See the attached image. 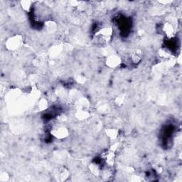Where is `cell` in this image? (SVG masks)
<instances>
[{
  "label": "cell",
  "mask_w": 182,
  "mask_h": 182,
  "mask_svg": "<svg viewBox=\"0 0 182 182\" xmlns=\"http://www.w3.org/2000/svg\"><path fill=\"white\" fill-rule=\"evenodd\" d=\"M23 44V36L20 34H16L8 38L5 42V47L8 51H15Z\"/></svg>",
  "instance_id": "obj_1"
},
{
  "label": "cell",
  "mask_w": 182,
  "mask_h": 182,
  "mask_svg": "<svg viewBox=\"0 0 182 182\" xmlns=\"http://www.w3.org/2000/svg\"><path fill=\"white\" fill-rule=\"evenodd\" d=\"M51 134L58 140H63L68 137L69 130L65 126L57 127L51 131Z\"/></svg>",
  "instance_id": "obj_2"
},
{
  "label": "cell",
  "mask_w": 182,
  "mask_h": 182,
  "mask_svg": "<svg viewBox=\"0 0 182 182\" xmlns=\"http://www.w3.org/2000/svg\"><path fill=\"white\" fill-rule=\"evenodd\" d=\"M122 59L118 55L111 54L108 56L105 59V65L108 68H115L121 64Z\"/></svg>",
  "instance_id": "obj_3"
},
{
  "label": "cell",
  "mask_w": 182,
  "mask_h": 182,
  "mask_svg": "<svg viewBox=\"0 0 182 182\" xmlns=\"http://www.w3.org/2000/svg\"><path fill=\"white\" fill-rule=\"evenodd\" d=\"M162 31L167 38H174L175 36V29L174 26L170 22H165L162 26Z\"/></svg>",
  "instance_id": "obj_4"
},
{
  "label": "cell",
  "mask_w": 182,
  "mask_h": 182,
  "mask_svg": "<svg viewBox=\"0 0 182 182\" xmlns=\"http://www.w3.org/2000/svg\"><path fill=\"white\" fill-rule=\"evenodd\" d=\"M112 34H113V29L112 27H108V26L101 28L97 33L98 35L101 36V38L105 41H108L111 38Z\"/></svg>",
  "instance_id": "obj_5"
},
{
  "label": "cell",
  "mask_w": 182,
  "mask_h": 182,
  "mask_svg": "<svg viewBox=\"0 0 182 182\" xmlns=\"http://www.w3.org/2000/svg\"><path fill=\"white\" fill-rule=\"evenodd\" d=\"M63 51V44H56L51 46L49 49L48 54L51 58H56Z\"/></svg>",
  "instance_id": "obj_6"
},
{
  "label": "cell",
  "mask_w": 182,
  "mask_h": 182,
  "mask_svg": "<svg viewBox=\"0 0 182 182\" xmlns=\"http://www.w3.org/2000/svg\"><path fill=\"white\" fill-rule=\"evenodd\" d=\"M90 117V113L87 110H77L75 112V117L78 121H84L88 119Z\"/></svg>",
  "instance_id": "obj_7"
},
{
  "label": "cell",
  "mask_w": 182,
  "mask_h": 182,
  "mask_svg": "<svg viewBox=\"0 0 182 182\" xmlns=\"http://www.w3.org/2000/svg\"><path fill=\"white\" fill-rule=\"evenodd\" d=\"M131 61L134 64H138L142 59V52L140 49H136L134 51H132L130 57Z\"/></svg>",
  "instance_id": "obj_8"
},
{
  "label": "cell",
  "mask_w": 182,
  "mask_h": 182,
  "mask_svg": "<svg viewBox=\"0 0 182 182\" xmlns=\"http://www.w3.org/2000/svg\"><path fill=\"white\" fill-rule=\"evenodd\" d=\"M58 176L60 181H65L68 179L70 177V171L66 167H61L60 169H58Z\"/></svg>",
  "instance_id": "obj_9"
},
{
  "label": "cell",
  "mask_w": 182,
  "mask_h": 182,
  "mask_svg": "<svg viewBox=\"0 0 182 182\" xmlns=\"http://www.w3.org/2000/svg\"><path fill=\"white\" fill-rule=\"evenodd\" d=\"M89 101L87 98H81L76 101L77 110H87L89 107Z\"/></svg>",
  "instance_id": "obj_10"
},
{
  "label": "cell",
  "mask_w": 182,
  "mask_h": 182,
  "mask_svg": "<svg viewBox=\"0 0 182 182\" xmlns=\"http://www.w3.org/2000/svg\"><path fill=\"white\" fill-rule=\"evenodd\" d=\"M106 136L110 140H115L119 135V131L115 128H108L105 130Z\"/></svg>",
  "instance_id": "obj_11"
},
{
  "label": "cell",
  "mask_w": 182,
  "mask_h": 182,
  "mask_svg": "<svg viewBox=\"0 0 182 182\" xmlns=\"http://www.w3.org/2000/svg\"><path fill=\"white\" fill-rule=\"evenodd\" d=\"M88 169L92 174L95 176V177H98V176L101 175V169H100L99 165L95 163L90 164L88 166Z\"/></svg>",
  "instance_id": "obj_12"
},
{
  "label": "cell",
  "mask_w": 182,
  "mask_h": 182,
  "mask_svg": "<svg viewBox=\"0 0 182 182\" xmlns=\"http://www.w3.org/2000/svg\"><path fill=\"white\" fill-rule=\"evenodd\" d=\"M44 26H45V28H46L47 31L52 33L56 30L57 24L54 21L49 20V21H47L45 22Z\"/></svg>",
  "instance_id": "obj_13"
},
{
  "label": "cell",
  "mask_w": 182,
  "mask_h": 182,
  "mask_svg": "<svg viewBox=\"0 0 182 182\" xmlns=\"http://www.w3.org/2000/svg\"><path fill=\"white\" fill-rule=\"evenodd\" d=\"M124 101H125V95L124 94H120L119 95H117V97L114 98V103L118 107H120L124 103Z\"/></svg>",
  "instance_id": "obj_14"
},
{
  "label": "cell",
  "mask_w": 182,
  "mask_h": 182,
  "mask_svg": "<svg viewBox=\"0 0 182 182\" xmlns=\"http://www.w3.org/2000/svg\"><path fill=\"white\" fill-rule=\"evenodd\" d=\"M48 107V101L46 98H41V99L38 102V108L40 110H46Z\"/></svg>",
  "instance_id": "obj_15"
},
{
  "label": "cell",
  "mask_w": 182,
  "mask_h": 182,
  "mask_svg": "<svg viewBox=\"0 0 182 182\" xmlns=\"http://www.w3.org/2000/svg\"><path fill=\"white\" fill-rule=\"evenodd\" d=\"M22 9L25 12H29L32 6V2L29 0H24L20 2Z\"/></svg>",
  "instance_id": "obj_16"
},
{
  "label": "cell",
  "mask_w": 182,
  "mask_h": 182,
  "mask_svg": "<svg viewBox=\"0 0 182 182\" xmlns=\"http://www.w3.org/2000/svg\"><path fill=\"white\" fill-rule=\"evenodd\" d=\"M75 81H76L78 83H79V84H81V85L84 84L85 82H86V78L82 74H78L75 75Z\"/></svg>",
  "instance_id": "obj_17"
},
{
  "label": "cell",
  "mask_w": 182,
  "mask_h": 182,
  "mask_svg": "<svg viewBox=\"0 0 182 182\" xmlns=\"http://www.w3.org/2000/svg\"><path fill=\"white\" fill-rule=\"evenodd\" d=\"M9 175L7 171H3L0 174V181L2 182H7L9 180Z\"/></svg>",
  "instance_id": "obj_18"
},
{
  "label": "cell",
  "mask_w": 182,
  "mask_h": 182,
  "mask_svg": "<svg viewBox=\"0 0 182 182\" xmlns=\"http://www.w3.org/2000/svg\"><path fill=\"white\" fill-rule=\"evenodd\" d=\"M159 54L161 58H170V54L168 51H167L166 50H164V49H160L159 51Z\"/></svg>",
  "instance_id": "obj_19"
},
{
  "label": "cell",
  "mask_w": 182,
  "mask_h": 182,
  "mask_svg": "<svg viewBox=\"0 0 182 182\" xmlns=\"http://www.w3.org/2000/svg\"><path fill=\"white\" fill-rule=\"evenodd\" d=\"M63 51L66 52H71L73 50V46L72 45L68 44V43H65V44H63Z\"/></svg>",
  "instance_id": "obj_20"
},
{
  "label": "cell",
  "mask_w": 182,
  "mask_h": 182,
  "mask_svg": "<svg viewBox=\"0 0 182 182\" xmlns=\"http://www.w3.org/2000/svg\"><path fill=\"white\" fill-rule=\"evenodd\" d=\"M131 181H142V179L139 176H132V177H130Z\"/></svg>",
  "instance_id": "obj_21"
},
{
  "label": "cell",
  "mask_w": 182,
  "mask_h": 182,
  "mask_svg": "<svg viewBox=\"0 0 182 182\" xmlns=\"http://www.w3.org/2000/svg\"><path fill=\"white\" fill-rule=\"evenodd\" d=\"M58 120L61 122H65L67 120V116L65 114H61L58 117Z\"/></svg>",
  "instance_id": "obj_22"
},
{
  "label": "cell",
  "mask_w": 182,
  "mask_h": 182,
  "mask_svg": "<svg viewBox=\"0 0 182 182\" xmlns=\"http://www.w3.org/2000/svg\"><path fill=\"white\" fill-rule=\"evenodd\" d=\"M33 64L35 65L36 67L40 66L41 64V59H39V58L34 59V61H33Z\"/></svg>",
  "instance_id": "obj_23"
},
{
  "label": "cell",
  "mask_w": 182,
  "mask_h": 182,
  "mask_svg": "<svg viewBox=\"0 0 182 182\" xmlns=\"http://www.w3.org/2000/svg\"><path fill=\"white\" fill-rule=\"evenodd\" d=\"M29 78V81L31 82V83H35L36 79H37V76L35 75H29V78Z\"/></svg>",
  "instance_id": "obj_24"
},
{
  "label": "cell",
  "mask_w": 182,
  "mask_h": 182,
  "mask_svg": "<svg viewBox=\"0 0 182 182\" xmlns=\"http://www.w3.org/2000/svg\"><path fill=\"white\" fill-rule=\"evenodd\" d=\"M127 172H128V173H132L134 171V169L132 168V167H127Z\"/></svg>",
  "instance_id": "obj_25"
},
{
  "label": "cell",
  "mask_w": 182,
  "mask_h": 182,
  "mask_svg": "<svg viewBox=\"0 0 182 182\" xmlns=\"http://www.w3.org/2000/svg\"><path fill=\"white\" fill-rule=\"evenodd\" d=\"M155 170H156V171L157 173H159V174H160V173H161L162 172V168H161V167H157V168H156L155 169Z\"/></svg>",
  "instance_id": "obj_26"
}]
</instances>
